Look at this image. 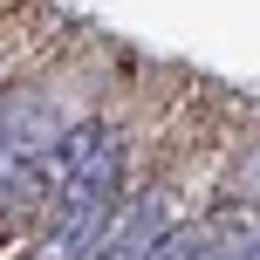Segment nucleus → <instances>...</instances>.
<instances>
[{"label":"nucleus","instance_id":"f257e3e1","mask_svg":"<svg viewBox=\"0 0 260 260\" xmlns=\"http://www.w3.org/2000/svg\"><path fill=\"white\" fill-rule=\"evenodd\" d=\"M123 206V137H110L76 178L55 192V212H48V233H41V260H82L103 247L110 219Z\"/></svg>","mask_w":260,"mask_h":260},{"label":"nucleus","instance_id":"7ed1b4c3","mask_svg":"<svg viewBox=\"0 0 260 260\" xmlns=\"http://www.w3.org/2000/svg\"><path fill=\"white\" fill-rule=\"evenodd\" d=\"M7 62H14V55H7V41H0V82H7Z\"/></svg>","mask_w":260,"mask_h":260},{"label":"nucleus","instance_id":"f03ea898","mask_svg":"<svg viewBox=\"0 0 260 260\" xmlns=\"http://www.w3.org/2000/svg\"><path fill=\"white\" fill-rule=\"evenodd\" d=\"M144 260H192V247H185V233H165V240H157Z\"/></svg>","mask_w":260,"mask_h":260}]
</instances>
